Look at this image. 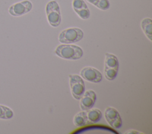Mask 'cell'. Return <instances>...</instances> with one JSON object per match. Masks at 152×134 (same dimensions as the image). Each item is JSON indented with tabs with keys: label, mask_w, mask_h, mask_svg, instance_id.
Listing matches in <instances>:
<instances>
[{
	"label": "cell",
	"mask_w": 152,
	"mask_h": 134,
	"mask_svg": "<svg viewBox=\"0 0 152 134\" xmlns=\"http://www.w3.org/2000/svg\"><path fill=\"white\" fill-rule=\"evenodd\" d=\"M46 13L49 24L53 27H58L61 22V15L58 3L52 0L46 6Z\"/></svg>",
	"instance_id": "3"
},
{
	"label": "cell",
	"mask_w": 152,
	"mask_h": 134,
	"mask_svg": "<svg viewBox=\"0 0 152 134\" xmlns=\"http://www.w3.org/2000/svg\"><path fill=\"white\" fill-rule=\"evenodd\" d=\"M13 111L10 108L0 104V119H10L13 117Z\"/></svg>",
	"instance_id": "13"
},
{
	"label": "cell",
	"mask_w": 152,
	"mask_h": 134,
	"mask_svg": "<svg viewBox=\"0 0 152 134\" xmlns=\"http://www.w3.org/2000/svg\"><path fill=\"white\" fill-rule=\"evenodd\" d=\"M69 79L71 94L75 99L80 100L86 90L84 80L78 74H69Z\"/></svg>",
	"instance_id": "4"
},
{
	"label": "cell",
	"mask_w": 152,
	"mask_h": 134,
	"mask_svg": "<svg viewBox=\"0 0 152 134\" xmlns=\"http://www.w3.org/2000/svg\"><path fill=\"white\" fill-rule=\"evenodd\" d=\"M72 6L74 11L76 12L82 8L87 7V5L84 0H73L72 2Z\"/></svg>",
	"instance_id": "15"
},
{
	"label": "cell",
	"mask_w": 152,
	"mask_h": 134,
	"mask_svg": "<svg viewBox=\"0 0 152 134\" xmlns=\"http://www.w3.org/2000/svg\"><path fill=\"white\" fill-rule=\"evenodd\" d=\"M75 12L79 16V17L83 19H87L90 16V12L88 6L82 8Z\"/></svg>",
	"instance_id": "16"
},
{
	"label": "cell",
	"mask_w": 152,
	"mask_h": 134,
	"mask_svg": "<svg viewBox=\"0 0 152 134\" xmlns=\"http://www.w3.org/2000/svg\"><path fill=\"white\" fill-rule=\"evenodd\" d=\"M125 133V134H128V133H129V134H130V133H137H137H141L140 132H138V131H137L135 130H128Z\"/></svg>",
	"instance_id": "17"
},
{
	"label": "cell",
	"mask_w": 152,
	"mask_h": 134,
	"mask_svg": "<svg viewBox=\"0 0 152 134\" xmlns=\"http://www.w3.org/2000/svg\"><path fill=\"white\" fill-rule=\"evenodd\" d=\"M94 6L101 10H107L110 7V2L108 0H97Z\"/></svg>",
	"instance_id": "14"
},
{
	"label": "cell",
	"mask_w": 152,
	"mask_h": 134,
	"mask_svg": "<svg viewBox=\"0 0 152 134\" xmlns=\"http://www.w3.org/2000/svg\"><path fill=\"white\" fill-rule=\"evenodd\" d=\"M73 122L74 125L77 127H82L87 125L86 110L77 113L74 117Z\"/></svg>",
	"instance_id": "12"
},
{
	"label": "cell",
	"mask_w": 152,
	"mask_h": 134,
	"mask_svg": "<svg viewBox=\"0 0 152 134\" xmlns=\"http://www.w3.org/2000/svg\"><path fill=\"white\" fill-rule=\"evenodd\" d=\"M104 118L113 128L119 129L122 126V121L118 110L112 107H107L104 111Z\"/></svg>",
	"instance_id": "6"
},
{
	"label": "cell",
	"mask_w": 152,
	"mask_h": 134,
	"mask_svg": "<svg viewBox=\"0 0 152 134\" xmlns=\"http://www.w3.org/2000/svg\"><path fill=\"white\" fill-rule=\"evenodd\" d=\"M104 70H119V61L116 56L113 54L106 53Z\"/></svg>",
	"instance_id": "9"
},
{
	"label": "cell",
	"mask_w": 152,
	"mask_h": 134,
	"mask_svg": "<svg viewBox=\"0 0 152 134\" xmlns=\"http://www.w3.org/2000/svg\"><path fill=\"white\" fill-rule=\"evenodd\" d=\"M83 35V31L80 28L77 27L68 28L60 32L58 40L62 44H72L81 40Z\"/></svg>",
	"instance_id": "2"
},
{
	"label": "cell",
	"mask_w": 152,
	"mask_h": 134,
	"mask_svg": "<svg viewBox=\"0 0 152 134\" xmlns=\"http://www.w3.org/2000/svg\"><path fill=\"white\" fill-rule=\"evenodd\" d=\"M80 75L83 79L94 83H100L102 80V73L93 67H85L80 71Z\"/></svg>",
	"instance_id": "7"
},
{
	"label": "cell",
	"mask_w": 152,
	"mask_h": 134,
	"mask_svg": "<svg viewBox=\"0 0 152 134\" xmlns=\"http://www.w3.org/2000/svg\"><path fill=\"white\" fill-rule=\"evenodd\" d=\"M87 124H93L99 122L102 117V112L97 108H91L86 110Z\"/></svg>",
	"instance_id": "10"
},
{
	"label": "cell",
	"mask_w": 152,
	"mask_h": 134,
	"mask_svg": "<svg viewBox=\"0 0 152 134\" xmlns=\"http://www.w3.org/2000/svg\"><path fill=\"white\" fill-rule=\"evenodd\" d=\"M80 107L82 110H87L94 106L96 100V93L93 90H88L80 98Z\"/></svg>",
	"instance_id": "8"
},
{
	"label": "cell",
	"mask_w": 152,
	"mask_h": 134,
	"mask_svg": "<svg viewBox=\"0 0 152 134\" xmlns=\"http://www.w3.org/2000/svg\"><path fill=\"white\" fill-rule=\"evenodd\" d=\"M86 1H87V2H88L89 3H90V4H93V5H94L97 0H86Z\"/></svg>",
	"instance_id": "18"
},
{
	"label": "cell",
	"mask_w": 152,
	"mask_h": 134,
	"mask_svg": "<svg viewBox=\"0 0 152 134\" xmlns=\"http://www.w3.org/2000/svg\"><path fill=\"white\" fill-rule=\"evenodd\" d=\"M55 54L59 57L69 60H76L82 57L83 49L75 45L64 44L58 45L55 50Z\"/></svg>",
	"instance_id": "1"
},
{
	"label": "cell",
	"mask_w": 152,
	"mask_h": 134,
	"mask_svg": "<svg viewBox=\"0 0 152 134\" xmlns=\"http://www.w3.org/2000/svg\"><path fill=\"white\" fill-rule=\"evenodd\" d=\"M33 7L32 3L28 0H24L14 4L8 9L10 15L14 17H20L29 12Z\"/></svg>",
	"instance_id": "5"
},
{
	"label": "cell",
	"mask_w": 152,
	"mask_h": 134,
	"mask_svg": "<svg viewBox=\"0 0 152 134\" xmlns=\"http://www.w3.org/2000/svg\"><path fill=\"white\" fill-rule=\"evenodd\" d=\"M141 28L147 37V38L152 41V20L150 18H145L141 22Z\"/></svg>",
	"instance_id": "11"
}]
</instances>
